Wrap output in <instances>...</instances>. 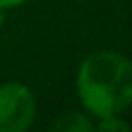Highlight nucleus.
Wrapping results in <instances>:
<instances>
[{"label":"nucleus","mask_w":132,"mask_h":132,"mask_svg":"<svg viewBox=\"0 0 132 132\" xmlns=\"http://www.w3.org/2000/svg\"><path fill=\"white\" fill-rule=\"evenodd\" d=\"M74 87L87 113L120 116L132 105V60L113 50L91 52L76 70Z\"/></svg>","instance_id":"f257e3e1"},{"label":"nucleus","mask_w":132,"mask_h":132,"mask_svg":"<svg viewBox=\"0 0 132 132\" xmlns=\"http://www.w3.org/2000/svg\"><path fill=\"white\" fill-rule=\"evenodd\" d=\"M37 101L33 91L23 82L0 85V132H25L33 126Z\"/></svg>","instance_id":"f03ea898"},{"label":"nucleus","mask_w":132,"mask_h":132,"mask_svg":"<svg viewBox=\"0 0 132 132\" xmlns=\"http://www.w3.org/2000/svg\"><path fill=\"white\" fill-rule=\"evenodd\" d=\"M52 128L58 132H91L95 130V122L82 111H68L60 116L52 124Z\"/></svg>","instance_id":"7ed1b4c3"},{"label":"nucleus","mask_w":132,"mask_h":132,"mask_svg":"<svg viewBox=\"0 0 132 132\" xmlns=\"http://www.w3.org/2000/svg\"><path fill=\"white\" fill-rule=\"evenodd\" d=\"M95 130H101V132H128L130 124L126 120H122V116H105V118H97Z\"/></svg>","instance_id":"20e7f679"},{"label":"nucleus","mask_w":132,"mask_h":132,"mask_svg":"<svg viewBox=\"0 0 132 132\" xmlns=\"http://www.w3.org/2000/svg\"><path fill=\"white\" fill-rule=\"evenodd\" d=\"M27 0H0V8H14V6H21V4H25Z\"/></svg>","instance_id":"39448f33"},{"label":"nucleus","mask_w":132,"mask_h":132,"mask_svg":"<svg viewBox=\"0 0 132 132\" xmlns=\"http://www.w3.org/2000/svg\"><path fill=\"white\" fill-rule=\"evenodd\" d=\"M2 25H4V8H0V29H2Z\"/></svg>","instance_id":"423d86ee"}]
</instances>
